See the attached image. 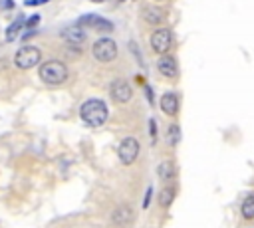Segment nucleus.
<instances>
[{
	"label": "nucleus",
	"instance_id": "12",
	"mask_svg": "<svg viewBox=\"0 0 254 228\" xmlns=\"http://www.w3.org/2000/svg\"><path fill=\"white\" fill-rule=\"evenodd\" d=\"M111 220H113V224H117V226H127V224L133 220V210H131L127 204H121V206H117V208L113 210Z\"/></svg>",
	"mask_w": 254,
	"mask_h": 228
},
{
	"label": "nucleus",
	"instance_id": "22",
	"mask_svg": "<svg viewBox=\"0 0 254 228\" xmlns=\"http://www.w3.org/2000/svg\"><path fill=\"white\" fill-rule=\"evenodd\" d=\"M91 2H105V0H91Z\"/></svg>",
	"mask_w": 254,
	"mask_h": 228
},
{
	"label": "nucleus",
	"instance_id": "5",
	"mask_svg": "<svg viewBox=\"0 0 254 228\" xmlns=\"http://www.w3.org/2000/svg\"><path fill=\"white\" fill-rule=\"evenodd\" d=\"M117 155H119V161L123 165H131L135 163V159L139 157V141L135 137H125L117 149Z\"/></svg>",
	"mask_w": 254,
	"mask_h": 228
},
{
	"label": "nucleus",
	"instance_id": "16",
	"mask_svg": "<svg viewBox=\"0 0 254 228\" xmlns=\"http://www.w3.org/2000/svg\"><path fill=\"white\" fill-rule=\"evenodd\" d=\"M159 176H161L163 180L173 178V176H175V167H173V163H169V161L161 163V165H159Z\"/></svg>",
	"mask_w": 254,
	"mask_h": 228
},
{
	"label": "nucleus",
	"instance_id": "13",
	"mask_svg": "<svg viewBox=\"0 0 254 228\" xmlns=\"http://www.w3.org/2000/svg\"><path fill=\"white\" fill-rule=\"evenodd\" d=\"M141 14H143V20H145L147 24H151V26H159V24L163 22V18H165L163 10H159V8H151V6H145Z\"/></svg>",
	"mask_w": 254,
	"mask_h": 228
},
{
	"label": "nucleus",
	"instance_id": "3",
	"mask_svg": "<svg viewBox=\"0 0 254 228\" xmlns=\"http://www.w3.org/2000/svg\"><path fill=\"white\" fill-rule=\"evenodd\" d=\"M40 59H42V54L36 46H22L14 56V61L20 69H30V67L38 65Z\"/></svg>",
	"mask_w": 254,
	"mask_h": 228
},
{
	"label": "nucleus",
	"instance_id": "19",
	"mask_svg": "<svg viewBox=\"0 0 254 228\" xmlns=\"http://www.w3.org/2000/svg\"><path fill=\"white\" fill-rule=\"evenodd\" d=\"M38 22H40V16H32V18L26 22V26H28V28H32V26H36Z\"/></svg>",
	"mask_w": 254,
	"mask_h": 228
},
{
	"label": "nucleus",
	"instance_id": "1",
	"mask_svg": "<svg viewBox=\"0 0 254 228\" xmlns=\"http://www.w3.org/2000/svg\"><path fill=\"white\" fill-rule=\"evenodd\" d=\"M79 117L89 127H99L107 121V105L101 99H87L79 107Z\"/></svg>",
	"mask_w": 254,
	"mask_h": 228
},
{
	"label": "nucleus",
	"instance_id": "18",
	"mask_svg": "<svg viewBox=\"0 0 254 228\" xmlns=\"http://www.w3.org/2000/svg\"><path fill=\"white\" fill-rule=\"evenodd\" d=\"M179 139H181L179 127H177V125H171V129H169V143H171V145H177Z\"/></svg>",
	"mask_w": 254,
	"mask_h": 228
},
{
	"label": "nucleus",
	"instance_id": "21",
	"mask_svg": "<svg viewBox=\"0 0 254 228\" xmlns=\"http://www.w3.org/2000/svg\"><path fill=\"white\" fill-rule=\"evenodd\" d=\"M149 200H151V188L147 190V194H145V202H143V208H147L149 206Z\"/></svg>",
	"mask_w": 254,
	"mask_h": 228
},
{
	"label": "nucleus",
	"instance_id": "14",
	"mask_svg": "<svg viewBox=\"0 0 254 228\" xmlns=\"http://www.w3.org/2000/svg\"><path fill=\"white\" fill-rule=\"evenodd\" d=\"M242 216L246 220H252L254 218V194H248L242 202Z\"/></svg>",
	"mask_w": 254,
	"mask_h": 228
},
{
	"label": "nucleus",
	"instance_id": "9",
	"mask_svg": "<svg viewBox=\"0 0 254 228\" xmlns=\"http://www.w3.org/2000/svg\"><path fill=\"white\" fill-rule=\"evenodd\" d=\"M79 26H87V28H93V30H105V32H111L113 30V24L95 16V14H89V16H83L79 18Z\"/></svg>",
	"mask_w": 254,
	"mask_h": 228
},
{
	"label": "nucleus",
	"instance_id": "17",
	"mask_svg": "<svg viewBox=\"0 0 254 228\" xmlns=\"http://www.w3.org/2000/svg\"><path fill=\"white\" fill-rule=\"evenodd\" d=\"M173 196H175V190H173V188H163L161 194H159L161 206H169V204L173 202Z\"/></svg>",
	"mask_w": 254,
	"mask_h": 228
},
{
	"label": "nucleus",
	"instance_id": "8",
	"mask_svg": "<svg viewBox=\"0 0 254 228\" xmlns=\"http://www.w3.org/2000/svg\"><path fill=\"white\" fill-rule=\"evenodd\" d=\"M157 69H159V73L165 75V77H177V73H179V65H177L175 57L165 56V54H163L161 59L157 61Z\"/></svg>",
	"mask_w": 254,
	"mask_h": 228
},
{
	"label": "nucleus",
	"instance_id": "10",
	"mask_svg": "<svg viewBox=\"0 0 254 228\" xmlns=\"http://www.w3.org/2000/svg\"><path fill=\"white\" fill-rule=\"evenodd\" d=\"M62 38L67 42V44H71V46H79V44H83L85 42V32H83V28H79V26H71V28H64L62 30Z\"/></svg>",
	"mask_w": 254,
	"mask_h": 228
},
{
	"label": "nucleus",
	"instance_id": "7",
	"mask_svg": "<svg viewBox=\"0 0 254 228\" xmlns=\"http://www.w3.org/2000/svg\"><path fill=\"white\" fill-rule=\"evenodd\" d=\"M109 93L115 103H127L133 97V89L125 79H113L109 85Z\"/></svg>",
	"mask_w": 254,
	"mask_h": 228
},
{
	"label": "nucleus",
	"instance_id": "2",
	"mask_svg": "<svg viewBox=\"0 0 254 228\" xmlns=\"http://www.w3.org/2000/svg\"><path fill=\"white\" fill-rule=\"evenodd\" d=\"M40 79L48 85H60L67 79V67L62 61H46L40 65Z\"/></svg>",
	"mask_w": 254,
	"mask_h": 228
},
{
	"label": "nucleus",
	"instance_id": "11",
	"mask_svg": "<svg viewBox=\"0 0 254 228\" xmlns=\"http://www.w3.org/2000/svg\"><path fill=\"white\" fill-rule=\"evenodd\" d=\"M161 109H163L165 115H177V111H179V95L173 93V91L163 93V97H161Z\"/></svg>",
	"mask_w": 254,
	"mask_h": 228
},
{
	"label": "nucleus",
	"instance_id": "15",
	"mask_svg": "<svg viewBox=\"0 0 254 228\" xmlns=\"http://www.w3.org/2000/svg\"><path fill=\"white\" fill-rule=\"evenodd\" d=\"M22 26H24V18L20 16V18H16V20L8 26V30H6V40H8V42H12V40L16 38V34L20 32V28H22Z\"/></svg>",
	"mask_w": 254,
	"mask_h": 228
},
{
	"label": "nucleus",
	"instance_id": "4",
	"mask_svg": "<svg viewBox=\"0 0 254 228\" xmlns=\"http://www.w3.org/2000/svg\"><path fill=\"white\" fill-rule=\"evenodd\" d=\"M115 56H117V46H115V42L111 38H99L93 44V57L97 61L107 63V61H113Z\"/></svg>",
	"mask_w": 254,
	"mask_h": 228
},
{
	"label": "nucleus",
	"instance_id": "20",
	"mask_svg": "<svg viewBox=\"0 0 254 228\" xmlns=\"http://www.w3.org/2000/svg\"><path fill=\"white\" fill-rule=\"evenodd\" d=\"M149 131H151V135H153V139H155V135H157V125H155V121H151V125H149Z\"/></svg>",
	"mask_w": 254,
	"mask_h": 228
},
{
	"label": "nucleus",
	"instance_id": "6",
	"mask_svg": "<svg viewBox=\"0 0 254 228\" xmlns=\"http://www.w3.org/2000/svg\"><path fill=\"white\" fill-rule=\"evenodd\" d=\"M171 46H173V34H171V30L159 28V30H155L151 34V48H153V52H157V54L163 56V54H167L171 50Z\"/></svg>",
	"mask_w": 254,
	"mask_h": 228
}]
</instances>
